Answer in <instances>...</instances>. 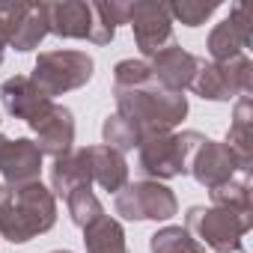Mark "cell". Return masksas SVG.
Returning a JSON list of instances; mask_svg holds the SVG:
<instances>
[{
	"label": "cell",
	"mask_w": 253,
	"mask_h": 253,
	"mask_svg": "<svg viewBox=\"0 0 253 253\" xmlns=\"http://www.w3.org/2000/svg\"><path fill=\"white\" fill-rule=\"evenodd\" d=\"M48 15V33L60 39H86L92 45H110L116 36V24L107 18L101 3H84V0H69V3H45Z\"/></svg>",
	"instance_id": "5"
},
{
	"label": "cell",
	"mask_w": 253,
	"mask_h": 253,
	"mask_svg": "<svg viewBox=\"0 0 253 253\" xmlns=\"http://www.w3.org/2000/svg\"><path fill=\"white\" fill-rule=\"evenodd\" d=\"M30 128L36 131V146L42 155H51L54 161L69 155L75 146V116L63 104H51L36 122H30Z\"/></svg>",
	"instance_id": "12"
},
{
	"label": "cell",
	"mask_w": 253,
	"mask_h": 253,
	"mask_svg": "<svg viewBox=\"0 0 253 253\" xmlns=\"http://www.w3.org/2000/svg\"><path fill=\"white\" fill-rule=\"evenodd\" d=\"M211 206L220 209H235V211H250V176H238L214 191H209Z\"/></svg>",
	"instance_id": "24"
},
{
	"label": "cell",
	"mask_w": 253,
	"mask_h": 253,
	"mask_svg": "<svg viewBox=\"0 0 253 253\" xmlns=\"http://www.w3.org/2000/svg\"><path fill=\"white\" fill-rule=\"evenodd\" d=\"M226 146H232L244 158H250V152H253V104H250V95H241L235 101Z\"/></svg>",
	"instance_id": "20"
},
{
	"label": "cell",
	"mask_w": 253,
	"mask_h": 253,
	"mask_svg": "<svg viewBox=\"0 0 253 253\" xmlns=\"http://www.w3.org/2000/svg\"><path fill=\"white\" fill-rule=\"evenodd\" d=\"M95 60L86 51H72V48H57V51H42L36 57L30 81L54 101L63 92L81 89L92 81Z\"/></svg>",
	"instance_id": "6"
},
{
	"label": "cell",
	"mask_w": 253,
	"mask_h": 253,
	"mask_svg": "<svg viewBox=\"0 0 253 253\" xmlns=\"http://www.w3.org/2000/svg\"><path fill=\"white\" fill-rule=\"evenodd\" d=\"M42 152L33 140L18 137V140H6L3 149H0V182H3L9 191L39 182L42 176Z\"/></svg>",
	"instance_id": "11"
},
{
	"label": "cell",
	"mask_w": 253,
	"mask_h": 253,
	"mask_svg": "<svg viewBox=\"0 0 253 253\" xmlns=\"http://www.w3.org/2000/svg\"><path fill=\"white\" fill-rule=\"evenodd\" d=\"M57 223V197L42 185L30 182L12 188L0 206V235L12 244H24Z\"/></svg>",
	"instance_id": "2"
},
{
	"label": "cell",
	"mask_w": 253,
	"mask_h": 253,
	"mask_svg": "<svg viewBox=\"0 0 253 253\" xmlns=\"http://www.w3.org/2000/svg\"><path fill=\"white\" fill-rule=\"evenodd\" d=\"M113 98H116V113L134 125L140 140L152 134H170L188 116L185 92H167L155 81L131 89H113Z\"/></svg>",
	"instance_id": "1"
},
{
	"label": "cell",
	"mask_w": 253,
	"mask_h": 253,
	"mask_svg": "<svg viewBox=\"0 0 253 253\" xmlns=\"http://www.w3.org/2000/svg\"><path fill=\"white\" fill-rule=\"evenodd\" d=\"M92 185V173H89V158H86V149H78V152H69L63 158L54 161L51 167V194L54 197H69L72 191L78 188H89Z\"/></svg>",
	"instance_id": "17"
},
{
	"label": "cell",
	"mask_w": 253,
	"mask_h": 253,
	"mask_svg": "<svg viewBox=\"0 0 253 253\" xmlns=\"http://www.w3.org/2000/svg\"><path fill=\"white\" fill-rule=\"evenodd\" d=\"M6 140H9V137H3V134H0V149H3V143H6Z\"/></svg>",
	"instance_id": "30"
},
{
	"label": "cell",
	"mask_w": 253,
	"mask_h": 253,
	"mask_svg": "<svg viewBox=\"0 0 253 253\" xmlns=\"http://www.w3.org/2000/svg\"><path fill=\"white\" fill-rule=\"evenodd\" d=\"M3 57H6V42L0 39V66H3Z\"/></svg>",
	"instance_id": "29"
},
{
	"label": "cell",
	"mask_w": 253,
	"mask_h": 253,
	"mask_svg": "<svg viewBox=\"0 0 253 253\" xmlns=\"http://www.w3.org/2000/svg\"><path fill=\"white\" fill-rule=\"evenodd\" d=\"M253 226V211H235L220 206H191L185 214V229L214 253H241L244 235Z\"/></svg>",
	"instance_id": "4"
},
{
	"label": "cell",
	"mask_w": 253,
	"mask_h": 253,
	"mask_svg": "<svg viewBox=\"0 0 253 253\" xmlns=\"http://www.w3.org/2000/svg\"><path fill=\"white\" fill-rule=\"evenodd\" d=\"M128 24L134 30V42L143 57H155L164 48L176 45L173 39V18L167 12V3H155V0H137L128 3Z\"/></svg>",
	"instance_id": "10"
},
{
	"label": "cell",
	"mask_w": 253,
	"mask_h": 253,
	"mask_svg": "<svg viewBox=\"0 0 253 253\" xmlns=\"http://www.w3.org/2000/svg\"><path fill=\"white\" fill-rule=\"evenodd\" d=\"M48 36V15H45V3H30L27 6V12H24V18H21V24L15 27V33H12V39H9V45L15 48V51H33V48H39L42 45V39Z\"/></svg>",
	"instance_id": "19"
},
{
	"label": "cell",
	"mask_w": 253,
	"mask_h": 253,
	"mask_svg": "<svg viewBox=\"0 0 253 253\" xmlns=\"http://www.w3.org/2000/svg\"><path fill=\"white\" fill-rule=\"evenodd\" d=\"M206 143L200 131H182V134H152L143 137L137 146V170L152 182H167L176 176H185L191 170L194 152Z\"/></svg>",
	"instance_id": "3"
},
{
	"label": "cell",
	"mask_w": 253,
	"mask_h": 253,
	"mask_svg": "<svg viewBox=\"0 0 253 253\" xmlns=\"http://www.w3.org/2000/svg\"><path fill=\"white\" fill-rule=\"evenodd\" d=\"M149 81H152V72L146 60H119L113 66V89H131Z\"/></svg>",
	"instance_id": "26"
},
{
	"label": "cell",
	"mask_w": 253,
	"mask_h": 253,
	"mask_svg": "<svg viewBox=\"0 0 253 253\" xmlns=\"http://www.w3.org/2000/svg\"><path fill=\"white\" fill-rule=\"evenodd\" d=\"M200 60L203 57L185 51L182 45H170V48H164L161 54L152 57L149 72H152V81L158 86H164L167 92H185L197 78Z\"/></svg>",
	"instance_id": "14"
},
{
	"label": "cell",
	"mask_w": 253,
	"mask_h": 253,
	"mask_svg": "<svg viewBox=\"0 0 253 253\" xmlns=\"http://www.w3.org/2000/svg\"><path fill=\"white\" fill-rule=\"evenodd\" d=\"M206 191H214L238 176H250V158L238 155L232 146L226 143H217V140H209L194 152L191 158V170H188Z\"/></svg>",
	"instance_id": "9"
},
{
	"label": "cell",
	"mask_w": 253,
	"mask_h": 253,
	"mask_svg": "<svg viewBox=\"0 0 253 253\" xmlns=\"http://www.w3.org/2000/svg\"><path fill=\"white\" fill-rule=\"evenodd\" d=\"M51 253H72V250H51Z\"/></svg>",
	"instance_id": "31"
},
{
	"label": "cell",
	"mask_w": 253,
	"mask_h": 253,
	"mask_svg": "<svg viewBox=\"0 0 253 253\" xmlns=\"http://www.w3.org/2000/svg\"><path fill=\"white\" fill-rule=\"evenodd\" d=\"M66 211H69V217H72V223L75 226H89L92 220H98L101 214H104V209H101V203H98V197L89 191V188H78V191H72L69 197H66Z\"/></svg>",
	"instance_id": "23"
},
{
	"label": "cell",
	"mask_w": 253,
	"mask_h": 253,
	"mask_svg": "<svg viewBox=\"0 0 253 253\" xmlns=\"http://www.w3.org/2000/svg\"><path fill=\"white\" fill-rule=\"evenodd\" d=\"M84 244H86V253H128L119 220H113L107 214H101L98 220L84 226Z\"/></svg>",
	"instance_id": "18"
},
{
	"label": "cell",
	"mask_w": 253,
	"mask_h": 253,
	"mask_svg": "<svg viewBox=\"0 0 253 253\" xmlns=\"http://www.w3.org/2000/svg\"><path fill=\"white\" fill-rule=\"evenodd\" d=\"M191 89L200 98H209V101H229L235 95H250V89H253V63L244 54L232 57L226 63L200 60V69H197V78H194Z\"/></svg>",
	"instance_id": "8"
},
{
	"label": "cell",
	"mask_w": 253,
	"mask_h": 253,
	"mask_svg": "<svg viewBox=\"0 0 253 253\" xmlns=\"http://www.w3.org/2000/svg\"><path fill=\"white\" fill-rule=\"evenodd\" d=\"M217 9H220L217 0H211V3H203V0H176V3H167L170 18H173V21H182L185 27H200V24H206Z\"/></svg>",
	"instance_id": "25"
},
{
	"label": "cell",
	"mask_w": 253,
	"mask_h": 253,
	"mask_svg": "<svg viewBox=\"0 0 253 253\" xmlns=\"http://www.w3.org/2000/svg\"><path fill=\"white\" fill-rule=\"evenodd\" d=\"M6 194H9V188H6L3 182H0V206H3V200H6Z\"/></svg>",
	"instance_id": "28"
},
{
	"label": "cell",
	"mask_w": 253,
	"mask_h": 253,
	"mask_svg": "<svg viewBox=\"0 0 253 253\" xmlns=\"http://www.w3.org/2000/svg\"><path fill=\"white\" fill-rule=\"evenodd\" d=\"M0 101H3V107H6L9 116L24 119L27 125L36 122V119L54 104L27 75H15V78L3 81V86H0Z\"/></svg>",
	"instance_id": "15"
},
{
	"label": "cell",
	"mask_w": 253,
	"mask_h": 253,
	"mask_svg": "<svg viewBox=\"0 0 253 253\" xmlns=\"http://www.w3.org/2000/svg\"><path fill=\"white\" fill-rule=\"evenodd\" d=\"M152 253H206V247L185 226H164L149 238Z\"/></svg>",
	"instance_id": "21"
},
{
	"label": "cell",
	"mask_w": 253,
	"mask_h": 253,
	"mask_svg": "<svg viewBox=\"0 0 253 253\" xmlns=\"http://www.w3.org/2000/svg\"><path fill=\"white\" fill-rule=\"evenodd\" d=\"M27 6H30V3H0V39H3L6 45H9L15 27L21 24Z\"/></svg>",
	"instance_id": "27"
},
{
	"label": "cell",
	"mask_w": 253,
	"mask_h": 253,
	"mask_svg": "<svg viewBox=\"0 0 253 253\" xmlns=\"http://www.w3.org/2000/svg\"><path fill=\"white\" fill-rule=\"evenodd\" d=\"M113 209L125 220H170L179 211V203L164 182L140 179L113 194Z\"/></svg>",
	"instance_id": "7"
},
{
	"label": "cell",
	"mask_w": 253,
	"mask_h": 253,
	"mask_svg": "<svg viewBox=\"0 0 253 253\" xmlns=\"http://www.w3.org/2000/svg\"><path fill=\"white\" fill-rule=\"evenodd\" d=\"M247 48H250V18H247V9L235 3L229 15L209 33L206 51L211 63H226L232 57H241Z\"/></svg>",
	"instance_id": "13"
},
{
	"label": "cell",
	"mask_w": 253,
	"mask_h": 253,
	"mask_svg": "<svg viewBox=\"0 0 253 253\" xmlns=\"http://www.w3.org/2000/svg\"><path fill=\"white\" fill-rule=\"evenodd\" d=\"M101 137H104V146L116 149L119 155H125V152H131V149L140 146L137 128H134L131 122H125L119 113H110V116L104 119V125H101Z\"/></svg>",
	"instance_id": "22"
},
{
	"label": "cell",
	"mask_w": 253,
	"mask_h": 253,
	"mask_svg": "<svg viewBox=\"0 0 253 253\" xmlns=\"http://www.w3.org/2000/svg\"><path fill=\"white\" fill-rule=\"evenodd\" d=\"M86 158H89V173L92 182L110 194H119L125 185H128V164H125V155H119L116 149L98 143V146H86Z\"/></svg>",
	"instance_id": "16"
}]
</instances>
